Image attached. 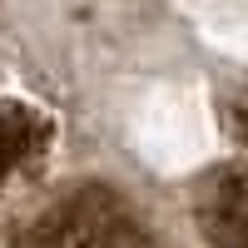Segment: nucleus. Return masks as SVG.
Listing matches in <instances>:
<instances>
[{"mask_svg":"<svg viewBox=\"0 0 248 248\" xmlns=\"http://www.w3.org/2000/svg\"><path fill=\"white\" fill-rule=\"evenodd\" d=\"M129 144L144 169L154 174H194L218 149V124L209 99L189 85H159L134 99Z\"/></svg>","mask_w":248,"mask_h":248,"instance_id":"f257e3e1","label":"nucleus"},{"mask_svg":"<svg viewBox=\"0 0 248 248\" xmlns=\"http://www.w3.org/2000/svg\"><path fill=\"white\" fill-rule=\"evenodd\" d=\"M174 5L199 30L203 45L248 60V0H174Z\"/></svg>","mask_w":248,"mask_h":248,"instance_id":"f03ea898","label":"nucleus"}]
</instances>
